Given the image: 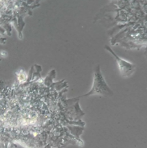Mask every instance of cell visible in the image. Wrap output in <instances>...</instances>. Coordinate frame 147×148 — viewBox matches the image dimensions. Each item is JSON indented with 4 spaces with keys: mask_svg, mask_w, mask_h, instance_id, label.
<instances>
[{
    "mask_svg": "<svg viewBox=\"0 0 147 148\" xmlns=\"http://www.w3.org/2000/svg\"><path fill=\"white\" fill-rule=\"evenodd\" d=\"M27 78H28V75L24 71L21 70L18 72V73H17V82L18 83H24V82H26Z\"/></svg>",
    "mask_w": 147,
    "mask_h": 148,
    "instance_id": "cell-5",
    "label": "cell"
},
{
    "mask_svg": "<svg viewBox=\"0 0 147 148\" xmlns=\"http://www.w3.org/2000/svg\"><path fill=\"white\" fill-rule=\"evenodd\" d=\"M143 40H144V48L146 49V52H147V15L145 22V27H144L143 32Z\"/></svg>",
    "mask_w": 147,
    "mask_h": 148,
    "instance_id": "cell-6",
    "label": "cell"
},
{
    "mask_svg": "<svg viewBox=\"0 0 147 148\" xmlns=\"http://www.w3.org/2000/svg\"><path fill=\"white\" fill-rule=\"evenodd\" d=\"M38 6L40 3L36 1H0V35H11L14 26L21 39L24 18L31 15L32 10Z\"/></svg>",
    "mask_w": 147,
    "mask_h": 148,
    "instance_id": "cell-2",
    "label": "cell"
},
{
    "mask_svg": "<svg viewBox=\"0 0 147 148\" xmlns=\"http://www.w3.org/2000/svg\"><path fill=\"white\" fill-rule=\"evenodd\" d=\"M5 40H6V39L0 36V42H1V43H4V42H5Z\"/></svg>",
    "mask_w": 147,
    "mask_h": 148,
    "instance_id": "cell-7",
    "label": "cell"
},
{
    "mask_svg": "<svg viewBox=\"0 0 147 148\" xmlns=\"http://www.w3.org/2000/svg\"><path fill=\"white\" fill-rule=\"evenodd\" d=\"M92 95H99V96L113 95V92L108 85L103 74L101 73L100 64H96L93 69V82H92V88L87 93L79 97L81 98L83 97H89Z\"/></svg>",
    "mask_w": 147,
    "mask_h": 148,
    "instance_id": "cell-3",
    "label": "cell"
},
{
    "mask_svg": "<svg viewBox=\"0 0 147 148\" xmlns=\"http://www.w3.org/2000/svg\"><path fill=\"white\" fill-rule=\"evenodd\" d=\"M105 49L106 50L107 52L112 54V56L115 58L117 63H118V69H119L121 77H130L133 73L134 69H135V65L133 64L130 63L129 61L121 58L120 56H118L109 46H107V45L105 46Z\"/></svg>",
    "mask_w": 147,
    "mask_h": 148,
    "instance_id": "cell-4",
    "label": "cell"
},
{
    "mask_svg": "<svg viewBox=\"0 0 147 148\" xmlns=\"http://www.w3.org/2000/svg\"><path fill=\"white\" fill-rule=\"evenodd\" d=\"M42 68L31 67L24 83L0 82V127L7 135L4 147L21 143L29 148H64L82 146L85 123L80 97L68 98V84L56 81L52 69L42 77Z\"/></svg>",
    "mask_w": 147,
    "mask_h": 148,
    "instance_id": "cell-1",
    "label": "cell"
}]
</instances>
